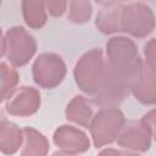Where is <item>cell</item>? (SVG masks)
Returning a JSON list of instances; mask_svg holds the SVG:
<instances>
[{"mask_svg":"<svg viewBox=\"0 0 156 156\" xmlns=\"http://www.w3.org/2000/svg\"><path fill=\"white\" fill-rule=\"evenodd\" d=\"M5 55L13 67L27 65L37 52V41L23 27L13 26L4 35Z\"/></svg>","mask_w":156,"mask_h":156,"instance_id":"5","label":"cell"},{"mask_svg":"<svg viewBox=\"0 0 156 156\" xmlns=\"http://www.w3.org/2000/svg\"><path fill=\"white\" fill-rule=\"evenodd\" d=\"M22 13L24 22L33 29L41 28L48 20L44 1L40 0H24L22 1Z\"/></svg>","mask_w":156,"mask_h":156,"instance_id":"16","label":"cell"},{"mask_svg":"<svg viewBox=\"0 0 156 156\" xmlns=\"http://www.w3.org/2000/svg\"><path fill=\"white\" fill-rule=\"evenodd\" d=\"M51 156H76V155H71V154H66L63 151H55Z\"/></svg>","mask_w":156,"mask_h":156,"instance_id":"23","label":"cell"},{"mask_svg":"<svg viewBox=\"0 0 156 156\" xmlns=\"http://www.w3.org/2000/svg\"><path fill=\"white\" fill-rule=\"evenodd\" d=\"M39 91L28 85L16 88L6 99V111L12 116L29 117L34 115L40 107Z\"/></svg>","mask_w":156,"mask_h":156,"instance_id":"9","label":"cell"},{"mask_svg":"<svg viewBox=\"0 0 156 156\" xmlns=\"http://www.w3.org/2000/svg\"><path fill=\"white\" fill-rule=\"evenodd\" d=\"M156 65L143 61L139 77L132 84L130 91L134 98L144 105H154L156 102Z\"/></svg>","mask_w":156,"mask_h":156,"instance_id":"11","label":"cell"},{"mask_svg":"<svg viewBox=\"0 0 156 156\" xmlns=\"http://www.w3.org/2000/svg\"><path fill=\"white\" fill-rule=\"evenodd\" d=\"M22 129L5 117L0 122V151L5 155H13L22 146Z\"/></svg>","mask_w":156,"mask_h":156,"instance_id":"13","label":"cell"},{"mask_svg":"<svg viewBox=\"0 0 156 156\" xmlns=\"http://www.w3.org/2000/svg\"><path fill=\"white\" fill-rule=\"evenodd\" d=\"M155 28V16L151 7L143 1L123 2L121 10V32L135 38H145Z\"/></svg>","mask_w":156,"mask_h":156,"instance_id":"4","label":"cell"},{"mask_svg":"<svg viewBox=\"0 0 156 156\" xmlns=\"http://www.w3.org/2000/svg\"><path fill=\"white\" fill-rule=\"evenodd\" d=\"M4 118H5V115L2 113V111H0V122H1Z\"/></svg>","mask_w":156,"mask_h":156,"instance_id":"25","label":"cell"},{"mask_svg":"<svg viewBox=\"0 0 156 156\" xmlns=\"http://www.w3.org/2000/svg\"><path fill=\"white\" fill-rule=\"evenodd\" d=\"M98 156H122V152L113 147H107V149L101 150Z\"/></svg>","mask_w":156,"mask_h":156,"instance_id":"21","label":"cell"},{"mask_svg":"<svg viewBox=\"0 0 156 156\" xmlns=\"http://www.w3.org/2000/svg\"><path fill=\"white\" fill-rule=\"evenodd\" d=\"M154 133L155 128L149 126L143 119L128 121L124 122L116 140L117 144L124 149L144 152L150 149Z\"/></svg>","mask_w":156,"mask_h":156,"instance_id":"8","label":"cell"},{"mask_svg":"<svg viewBox=\"0 0 156 156\" xmlns=\"http://www.w3.org/2000/svg\"><path fill=\"white\" fill-rule=\"evenodd\" d=\"M52 140L55 145L60 149V151L71 155L83 154L90 147L88 135L83 130L67 124L60 126L55 130Z\"/></svg>","mask_w":156,"mask_h":156,"instance_id":"10","label":"cell"},{"mask_svg":"<svg viewBox=\"0 0 156 156\" xmlns=\"http://www.w3.org/2000/svg\"><path fill=\"white\" fill-rule=\"evenodd\" d=\"M122 156H139L136 152H132V151H126V152H122Z\"/></svg>","mask_w":156,"mask_h":156,"instance_id":"24","label":"cell"},{"mask_svg":"<svg viewBox=\"0 0 156 156\" xmlns=\"http://www.w3.org/2000/svg\"><path fill=\"white\" fill-rule=\"evenodd\" d=\"M105 62L104 54L99 48L90 49L79 57L74 66L73 76L82 91L91 96L96 93L104 74Z\"/></svg>","mask_w":156,"mask_h":156,"instance_id":"2","label":"cell"},{"mask_svg":"<svg viewBox=\"0 0 156 156\" xmlns=\"http://www.w3.org/2000/svg\"><path fill=\"white\" fill-rule=\"evenodd\" d=\"M93 117L90 102L82 95H76L66 107V118L76 124L88 128Z\"/></svg>","mask_w":156,"mask_h":156,"instance_id":"15","label":"cell"},{"mask_svg":"<svg viewBox=\"0 0 156 156\" xmlns=\"http://www.w3.org/2000/svg\"><path fill=\"white\" fill-rule=\"evenodd\" d=\"M144 54H145V62L156 65V46H155V39L151 38L144 46Z\"/></svg>","mask_w":156,"mask_h":156,"instance_id":"20","label":"cell"},{"mask_svg":"<svg viewBox=\"0 0 156 156\" xmlns=\"http://www.w3.org/2000/svg\"><path fill=\"white\" fill-rule=\"evenodd\" d=\"M104 6L96 15L95 24L104 34H112L121 32V10L123 2L111 1L104 2Z\"/></svg>","mask_w":156,"mask_h":156,"instance_id":"12","label":"cell"},{"mask_svg":"<svg viewBox=\"0 0 156 156\" xmlns=\"http://www.w3.org/2000/svg\"><path fill=\"white\" fill-rule=\"evenodd\" d=\"M45 4V9L46 11L55 17H60L65 13V11L67 10V5L68 2L65 0H55V1H44Z\"/></svg>","mask_w":156,"mask_h":156,"instance_id":"19","label":"cell"},{"mask_svg":"<svg viewBox=\"0 0 156 156\" xmlns=\"http://www.w3.org/2000/svg\"><path fill=\"white\" fill-rule=\"evenodd\" d=\"M67 68L62 57L55 52L40 54L32 67L33 79L37 85L44 89L56 88L65 79Z\"/></svg>","mask_w":156,"mask_h":156,"instance_id":"6","label":"cell"},{"mask_svg":"<svg viewBox=\"0 0 156 156\" xmlns=\"http://www.w3.org/2000/svg\"><path fill=\"white\" fill-rule=\"evenodd\" d=\"M126 122L123 112L117 106L101 107L89 123V130L95 147L113 143Z\"/></svg>","mask_w":156,"mask_h":156,"instance_id":"3","label":"cell"},{"mask_svg":"<svg viewBox=\"0 0 156 156\" xmlns=\"http://www.w3.org/2000/svg\"><path fill=\"white\" fill-rule=\"evenodd\" d=\"M18 83V73L6 62H0V102L6 100L16 89Z\"/></svg>","mask_w":156,"mask_h":156,"instance_id":"17","label":"cell"},{"mask_svg":"<svg viewBox=\"0 0 156 156\" xmlns=\"http://www.w3.org/2000/svg\"><path fill=\"white\" fill-rule=\"evenodd\" d=\"M5 55V39L2 37V32L0 28V58Z\"/></svg>","mask_w":156,"mask_h":156,"instance_id":"22","label":"cell"},{"mask_svg":"<svg viewBox=\"0 0 156 156\" xmlns=\"http://www.w3.org/2000/svg\"><path fill=\"white\" fill-rule=\"evenodd\" d=\"M130 85L122 79L105 62L104 74L96 93L93 95V101L102 107L116 106L122 102L129 94Z\"/></svg>","mask_w":156,"mask_h":156,"instance_id":"7","label":"cell"},{"mask_svg":"<svg viewBox=\"0 0 156 156\" xmlns=\"http://www.w3.org/2000/svg\"><path fill=\"white\" fill-rule=\"evenodd\" d=\"M23 141L21 156H46L50 149L48 139L32 127L22 129Z\"/></svg>","mask_w":156,"mask_h":156,"instance_id":"14","label":"cell"},{"mask_svg":"<svg viewBox=\"0 0 156 156\" xmlns=\"http://www.w3.org/2000/svg\"><path fill=\"white\" fill-rule=\"evenodd\" d=\"M68 20L73 23H85L90 20L93 13V7L90 1L76 0L68 2Z\"/></svg>","mask_w":156,"mask_h":156,"instance_id":"18","label":"cell"},{"mask_svg":"<svg viewBox=\"0 0 156 156\" xmlns=\"http://www.w3.org/2000/svg\"><path fill=\"white\" fill-rule=\"evenodd\" d=\"M107 65L130 87L143 67L136 44L127 37H112L106 43Z\"/></svg>","mask_w":156,"mask_h":156,"instance_id":"1","label":"cell"},{"mask_svg":"<svg viewBox=\"0 0 156 156\" xmlns=\"http://www.w3.org/2000/svg\"><path fill=\"white\" fill-rule=\"evenodd\" d=\"M0 6H1V1H0Z\"/></svg>","mask_w":156,"mask_h":156,"instance_id":"26","label":"cell"}]
</instances>
